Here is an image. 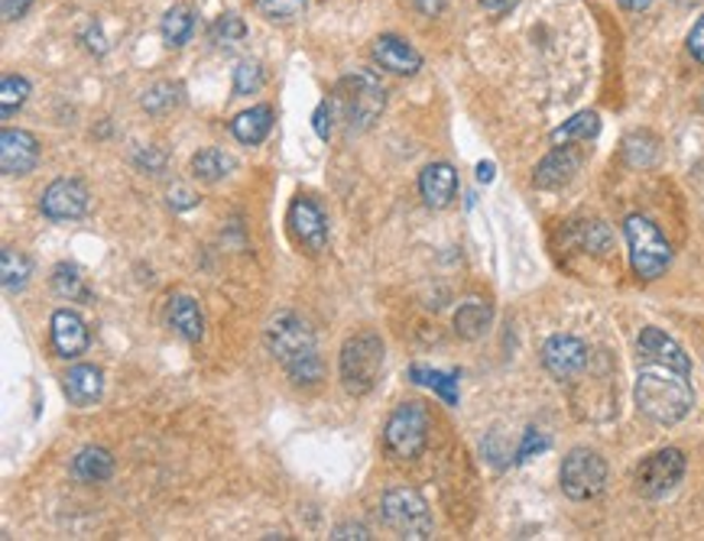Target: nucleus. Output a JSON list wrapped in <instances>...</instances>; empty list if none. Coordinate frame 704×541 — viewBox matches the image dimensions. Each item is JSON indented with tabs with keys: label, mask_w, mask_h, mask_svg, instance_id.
<instances>
[{
	"label": "nucleus",
	"mask_w": 704,
	"mask_h": 541,
	"mask_svg": "<svg viewBox=\"0 0 704 541\" xmlns=\"http://www.w3.org/2000/svg\"><path fill=\"white\" fill-rule=\"evenodd\" d=\"M623 237L630 246V266L643 283H653L672 266V246L650 218L630 214L623 221Z\"/></svg>",
	"instance_id": "39448f33"
},
{
	"label": "nucleus",
	"mask_w": 704,
	"mask_h": 541,
	"mask_svg": "<svg viewBox=\"0 0 704 541\" xmlns=\"http://www.w3.org/2000/svg\"><path fill=\"white\" fill-rule=\"evenodd\" d=\"M655 156H659V144H655V137L650 134H630L627 140H623V159L630 162V166H653Z\"/></svg>",
	"instance_id": "2f4dec72"
},
{
	"label": "nucleus",
	"mask_w": 704,
	"mask_h": 541,
	"mask_svg": "<svg viewBox=\"0 0 704 541\" xmlns=\"http://www.w3.org/2000/svg\"><path fill=\"white\" fill-rule=\"evenodd\" d=\"M370 55L380 68L393 72V75H416L422 68V55L419 50H412L406 40L400 36H377L374 46H370Z\"/></svg>",
	"instance_id": "f3484780"
},
{
	"label": "nucleus",
	"mask_w": 704,
	"mask_h": 541,
	"mask_svg": "<svg viewBox=\"0 0 704 541\" xmlns=\"http://www.w3.org/2000/svg\"><path fill=\"white\" fill-rule=\"evenodd\" d=\"M290 234L305 253H322L328 244V218L322 214V208L312 198L300 195L290 204Z\"/></svg>",
	"instance_id": "9b49d317"
},
{
	"label": "nucleus",
	"mask_w": 704,
	"mask_h": 541,
	"mask_svg": "<svg viewBox=\"0 0 704 541\" xmlns=\"http://www.w3.org/2000/svg\"><path fill=\"white\" fill-rule=\"evenodd\" d=\"M494 172H497L494 162H477V182H484V185L494 182Z\"/></svg>",
	"instance_id": "37998d69"
},
{
	"label": "nucleus",
	"mask_w": 704,
	"mask_h": 541,
	"mask_svg": "<svg viewBox=\"0 0 704 541\" xmlns=\"http://www.w3.org/2000/svg\"><path fill=\"white\" fill-rule=\"evenodd\" d=\"M637 357H640V373L633 386L637 409L655 425H679L695 405V390L689 380L692 376L689 353L662 328H643L637 338Z\"/></svg>",
	"instance_id": "f257e3e1"
},
{
	"label": "nucleus",
	"mask_w": 704,
	"mask_h": 541,
	"mask_svg": "<svg viewBox=\"0 0 704 541\" xmlns=\"http://www.w3.org/2000/svg\"><path fill=\"white\" fill-rule=\"evenodd\" d=\"M546 447H549V442H546V438H539L536 432H526V442H523V447H519L516 460H526L533 450H546Z\"/></svg>",
	"instance_id": "4c0bfd02"
},
{
	"label": "nucleus",
	"mask_w": 704,
	"mask_h": 541,
	"mask_svg": "<svg viewBox=\"0 0 704 541\" xmlns=\"http://www.w3.org/2000/svg\"><path fill=\"white\" fill-rule=\"evenodd\" d=\"M491 321H494V311H491V305L481 301V298H467V301L454 311V331H458L464 341L484 338L487 328H491Z\"/></svg>",
	"instance_id": "412c9836"
},
{
	"label": "nucleus",
	"mask_w": 704,
	"mask_h": 541,
	"mask_svg": "<svg viewBox=\"0 0 704 541\" xmlns=\"http://www.w3.org/2000/svg\"><path fill=\"white\" fill-rule=\"evenodd\" d=\"M50 335L55 353L65 357V360L82 357V353L88 350V341H92V338H88V325L82 321V315H75V311H69V308L52 311Z\"/></svg>",
	"instance_id": "4468645a"
},
{
	"label": "nucleus",
	"mask_w": 704,
	"mask_h": 541,
	"mask_svg": "<svg viewBox=\"0 0 704 541\" xmlns=\"http://www.w3.org/2000/svg\"><path fill=\"white\" fill-rule=\"evenodd\" d=\"M409 376H412V383L435 390V393L442 395L449 405H458V373H439V370L412 367V370H409Z\"/></svg>",
	"instance_id": "c85d7f7f"
},
{
	"label": "nucleus",
	"mask_w": 704,
	"mask_h": 541,
	"mask_svg": "<svg viewBox=\"0 0 704 541\" xmlns=\"http://www.w3.org/2000/svg\"><path fill=\"white\" fill-rule=\"evenodd\" d=\"M477 3H481L491 17H506L509 10H516L519 0H477Z\"/></svg>",
	"instance_id": "58836bf2"
},
{
	"label": "nucleus",
	"mask_w": 704,
	"mask_h": 541,
	"mask_svg": "<svg viewBox=\"0 0 704 541\" xmlns=\"http://www.w3.org/2000/svg\"><path fill=\"white\" fill-rule=\"evenodd\" d=\"M627 13H643V10H650V3L653 0H617Z\"/></svg>",
	"instance_id": "79ce46f5"
},
{
	"label": "nucleus",
	"mask_w": 704,
	"mask_h": 541,
	"mask_svg": "<svg viewBox=\"0 0 704 541\" xmlns=\"http://www.w3.org/2000/svg\"><path fill=\"white\" fill-rule=\"evenodd\" d=\"M270 130H273V107L270 104H256L251 110H241L231 120V134L244 147H260L270 137Z\"/></svg>",
	"instance_id": "aec40b11"
},
{
	"label": "nucleus",
	"mask_w": 704,
	"mask_h": 541,
	"mask_svg": "<svg viewBox=\"0 0 704 541\" xmlns=\"http://www.w3.org/2000/svg\"><path fill=\"white\" fill-rule=\"evenodd\" d=\"M30 98V82L23 75H3L0 82V114L3 120H10Z\"/></svg>",
	"instance_id": "c756f323"
},
{
	"label": "nucleus",
	"mask_w": 704,
	"mask_h": 541,
	"mask_svg": "<svg viewBox=\"0 0 704 541\" xmlns=\"http://www.w3.org/2000/svg\"><path fill=\"white\" fill-rule=\"evenodd\" d=\"M140 104H144L147 114L162 117V114H169V110H176L182 104V85H176V82H156L153 88L144 92Z\"/></svg>",
	"instance_id": "cd10ccee"
},
{
	"label": "nucleus",
	"mask_w": 704,
	"mask_h": 541,
	"mask_svg": "<svg viewBox=\"0 0 704 541\" xmlns=\"http://www.w3.org/2000/svg\"><path fill=\"white\" fill-rule=\"evenodd\" d=\"M601 134V117L595 110H578L571 120H565L553 134V144L565 147V144H578V140H595Z\"/></svg>",
	"instance_id": "393cba45"
},
{
	"label": "nucleus",
	"mask_w": 704,
	"mask_h": 541,
	"mask_svg": "<svg viewBox=\"0 0 704 541\" xmlns=\"http://www.w3.org/2000/svg\"><path fill=\"white\" fill-rule=\"evenodd\" d=\"M266 347L283 363V370L293 383L312 386L322 380V357L315 347V335L300 315H293V311L276 315L266 325Z\"/></svg>",
	"instance_id": "f03ea898"
},
{
	"label": "nucleus",
	"mask_w": 704,
	"mask_h": 541,
	"mask_svg": "<svg viewBox=\"0 0 704 541\" xmlns=\"http://www.w3.org/2000/svg\"><path fill=\"white\" fill-rule=\"evenodd\" d=\"M62 393L72 405H92L104 393V373L92 363H78L62 376Z\"/></svg>",
	"instance_id": "a211bd4d"
},
{
	"label": "nucleus",
	"mask_w": 704,
	"mask_h": 541,
	"mask_svg": "<svg viewBox=\"0 0 704 541\" xmlns=\"http://www.w3.org/2000/svg\"><path fill=\"white\" fill-rule=\"evenodd\" d=\"M72 470L82 484H104L114 474V457L104 447H85V450H78Z\"/></svg>",
	"instance_id": "4be33fe9"
},
{
	"label": "nucleus",
	"mask_w": 704,
	"mask_h": 541,
	"mask_svg": "<svg viewBox=\"0 0 704 541\" xmlns=\"http://www.w3.org/2000/svg\"><path fill=\"white\" fill-rule=\"evenodd\" d=\"M591 363V350L581 338L571 335H553L543 344V367L553 373L558 383H568L575 376H581Z\"/></svg>",
	"instance_id": "9d476101"
},
{
	"label": "nucleus",
	"mask_w": 704,
	"mask_h": 541,
	"mask_svg": "<svg viewBox=\"0 0 704 541\" xmlns=\"http://www.w3.org/2000/svg\"><path fill=\"white\" fill-rule=\"evenodd\" d=\"M380 509H383V522H387L400 539H432V512H429V502H425V496L419 490H412V487H397V490H390L383 496Z\"/></svg>",
	"instance_id": "0eeeda50"
},
{
	"label": "nucleus",
	"mask_w": 704,
	"mask_h": 541,
	"mask_svg": "<svg viewBox=\"0 0 704 541\" xmlns=\"http://www.w3.org/2000/svg\"><path fill=\"white\" fill-rule=\"evenodd\" d=\"M558 484H561V492L568 499L588 502V499L601 496L603 487H607V460L595 447H575L561 460Z\"/></svg>",
	"instance_id": "6e6552de"
},
{
	"label": "nucleus",
	"mask_w": 704,
	"mask_h": 541,
	"mask_svg": "<svg viewBox=\"0 0 704 541\" xmlns=\"http://www.w3.org/2000/svg\"><path fill=\"white\" fill-rule=\"evenodd\" d=\"M256 10L273 20V23H286V20H296L302 17V10L308 7V0H253Z\"/></svg>",
	"instance_id": "72a5a7b5"
},
{
	"label": "nucleus",
	"mask_w": 704,
	"mask_h": 541,
	"mask_svg": "<svg viewBox=\"0 0 704 541\" xmlns=\"http://www.w3.org/2000/svg\"><path fill=\"white\" fill-rule=\"evenodd\" d=\"M162 40H166V46L169 50H179V46H186L189 40H192V33H196V17H192V10L189 7H172L166 17H162Z\"/></svg>",
	"instance_id": "bb28decb"
},
{
	"label": "nucleus",
	"mask_w": 704,
	"mask_h": 541,
	"mask_svg": "<svg viewBox=\"0 0 704 541\" xmlns=\"http://www.w3.org/2000/svg\"><path fill=\"white\" fill-rule=\"evenodd\" d=\"M172 208H192L196 204V195L192 192H186V189H176V201H169Z\"/></svg>",
	"instance_id": "c03bdc74"
},
{
	"label": "nucleus",
	"mask_w": 704,
	"mask_h": 541,
	"mask_svg": "<svg viewBox=\"0 0 704 541\" xmlns=\"http://www.w3.org/2000/svg\"><path fill=\"white\" fill-rule=\"evenodd\" d=\"M231 169H234V159L224 149L208 147L192 156V176L201 182H221Z\"/></svg>",
	"instance_id": "a878e982"
},
{
	"label": "nucleus",
	"mask_w": 704,
	"mask_h": 541,
	"mask_svg": "<svg viewBox=\"0 0 704 541\" xmlns=\"http://www.w3.org/2000/svg\"><path fill=\"white\" fill-rule=\"evenodd\" d=\"M383 360H387V350L374 331H360L348 338L338 357L342 386L351 395H367L383 373Z\"/></svg>",
	"instance_id": "20e7f679"
},
{
	"label": "nucleus",
	"mask_w": 704,
	"mask_h": 541,
	"mask_svg": "<svg viewBox=\"0 0 704 541\" xmlns=\"http://www.w3.org/2000/svg\"><path fill=\"white\" fill-rule=\"evenodd\" d=\"M312 124H315V134H318V140H328V137H332V104H328V100H322V104L315 107V117H312Z\"/></svg>",
	"instance_id": "f704fd0d"
},
{
	"label": "nucleus",
	"mask_w": 704,
	"mask_h": 541,
	"mask_svg": "<svg viewBox=\"0 0 704 541\" xmlns=\"http://www.w3.org/2000/svg\"><path fill=\"white\" fill-rule=\"evenodd\" d=\"M419 195L432 211L449 208L458 195V172L452 162H429L419 176Z\"/></svg>",
	"instance_id": "dca6fc26"
},
{
	"label": "nucleus",
	"mask_w": 704,
	"mask_h": 541,
	"mask_svg": "<svg viewBox=\"0 0 704 541\" xmlns=\"http://www.w3.org/2000/svg\"><path fill=\"white\" fill-rule=\"evenodd\" d=\"M581 169V152L571 147H558L553 149L533 172V185L543 189V192H555V189H565Z\"/></svg>",
	"instance_id": "2eb2a0df"
},
{
	"label": "nucleus",
	"mask_w": 704,
	"mask_h": 541,
	"mask_svg": "<svg viewBox=\"0 0 704 541\" xmlns=\"http://www.w3.org/2000/svg\"><path fill=\"white\" fill-rule=\"evenodd\" d=\"M412 3L422 17H439L445 10V0H412Z\"/></svg>",
	"instance_id": "a19ab883"
},
{
	"label": "nucleus",
	"mask_w": 704,
	"mask_h": 541,
	"mask_svg": "<svg viewBox=\"0 0 704 541\" xmlns=\"http://www.w3.org/2000/svg\"><path fill=\"white\" fill-rule=\"evenodd\" d=\"M335 104H338V114L345 120V127L351 134H364L377 124V117L383 114L387 107V92L380 85V78L367 68H354L348 72L342 82H338V92H335Z\"/></svg>",
	"instance_id": "7ed1b4c3"
},
{
	"label": "nucleus",
	"mask_w": 704,
	"mask_h": 541,
	"mask_svg": "<svg viewBox=\"0 0 704 541\" xmlns=\"http://www.w3.org/2000/svg\"><path fill=\"white\" fill-rule=\"evenodd\" d=\"M52 293L65 298V301H82V305H88L95 298V293L85 283V276L78 273V266H69V263H59L52 269Z\"/></svg>",
	"instance_id": "5701e85b"
},
{
	"label": "nucleus",
	"mask_w": 704,
	"mask_h": 541,
	"mask_svg": "<svg viewBox=\"0 0 704 541\" xmlns=\"http://www.w3.org/2000/svg\"><path fill=\"white\" fill-rule=\"evenodd\" d=\"M30 7H33V0H0V10H3V20L7 23L20 20Z\"/></svg>",
	"instance_id": "e433bc0d"
},
{
	"label": "nucleus",
	"mask_w": 704,
	"mask_h": 541,
	"mask_svg": "<svg viewBox=\"0 0 704 541\" xmlns=\"http://www.w3.org/2000/svg\"><path fill=\"white\" fill-rule=\"evenodd\" d=\"M40 166V140L30 130L7 127L0 134V169L3 176H27Z\"/></svg>",
	"instance_id": "ddd939ff"
},
{
	"label": "nucleus",
	"mask_w": 704,
	"mask_h": 541,
	"mask_svg": "<svg viewBox=\"0 0 704 541\" xmlns=\"http://www.w3.org/2000/svg\"><path fill=\"white\" fill-rule=\"evenodd\" d=\"M332 539H335V541H342V539L367 541V539H370V532H367L364 526H338V529L332 532Z\"/></svg>",
	"instance_id": "ea45409f"
},
{
	"label": "nucleus",
	"mask_w": 704,
	"mask_h": 541,
	"mask_svg": "<svg viewBox=\"0 0 704 541\" xmlns=\"http://www.w3.org/2000/svg\"><path fill=\"white\" fill-rule=\"evenodd\" d=\"M429 428H432L429 409L422 402H402L383 425V444L393 457L416 460L429 444Z\"/></svg>",
	"instance_id": "423d86ee"
},
{
	"label": "nucleus",
	"mask_w": 704,
	"mask_h": 541,
	"mask_svg": "<svg viewBox=\"0 0 704 541\" xmlns=\"http://www.w3.org/2000/svg\"><path fill=\"white\" fill-rule=\"evenodd\" d=\"M30 276H33L30 259H27L20 250L3 246V250H0V279H3V289H7L10 296H13V293H23L27 283H30Z\"/></svg>",
	"instance_id": "b1692460"
},
{
	"label": "nucleus",
	"mask_w": 704,
	"mask_h": 541,
	"mask_svg": "<svg viewBox=\"0 0 704 541\" xmlns=\"http://www.w3.org/2000/svg\"><path fill=\"white\" fill-rule=\"evenodd\" d=\"M260 88H263V65L256 59L238 62V68H234V95L238 98H248V95L260 92Z\"/></svg>",
	"instance_id": "473e14b6"
},
{
	"label": "nucleus",
	"mask_w": 704,
	"mask_h": 541,
	"mask_svg": "<svg viewBox=\"0 0 704 541\" xmlns=\"http://www.w3.org/2000/svg\"><path fill=\"white\" fill-rule=\"evenodd\" d=\"M689 52H692L695 62H702L704 65V17H698V23H695L692 33H689Z\"/></svg>",
	"instance_id": "c9c22d12"
},
{
	"label": "nucleus",
	"mask_w": 704,
	"mask_h": 541,
	"mask_svg": "<svg viewBox=\"0 0 704 541\" xmlns=\"http://www.w3.org/2000/svg\"><path fill=\"white\" fill-rule=\"evenodd\" d=\"M88 189L78 179H55L50 189L40 198V211L50 221H78L88 211Z\"/></svg>",
	"instance_id": "f8f14e48"
},
{
	"label": "nucleus",
	"mask_w": 704,
	"mask_h": 541,
	"mask_svg": "<svg viewBox=\"0 0 704 541\" xmlns=\"http://www.w3.org/2000/svg\"><path fill=\"white\" fill-rule=\"evenodd\" d=\"M675 3H682V7H692V3H698V0H675Z\"/></svg>",
	"instance_id": "a18cd8bd"
},
{
	"label": "nucleus",
	"mask_w": 704,
	"mask_h": 541,
	"mask_svg": "<svg viewBox=\"0 0 704 541\" xmlns=\"http://www.w3.org/2000/svg\"><path fill=\"white\" fill-rule=\"evenodd\" d=\"M208 36H211L214 46H238V43H244V36H248V23H244L238 13H221V17L211 23Z\"/></svg>",
	"instance_id": "7c9ffc66"
},
{
	"label": "nucleus",
	"mask_w": 704,
	"mask_h": 541,
	"mask_svg": "<svg viewBox=\"0 0 704 541\" xmlns=\"http://www.w3.org/2000/svg\"><path fill=\"white\" fill-rule=\"evenodd\" d=\"M166 318H169V328H172L182 341L199 344L201 338H204V315H201L199 301H196L192 296L169 298V311H166Z\"/></svg>",
	"instance_id": "6ab92c4d"
},
{
	"label": "nucleus",
	"mask_w": 704,
	"mask_h": 541,
	"mask_svg": "<svg viewBox=\"0 0 704 541\" xmlns=\"http://www.w3.org/2000/svg\"><path fill=\"white\" fill-rule=\"evenodd\" d=\"M685 454L679 447H662L650 454L637 470V492L643 499H662L685 480Z\"/></svg>",
	"instance_id": "1a4fd4ad"
}]
</instances>
